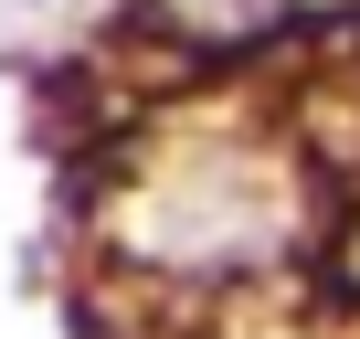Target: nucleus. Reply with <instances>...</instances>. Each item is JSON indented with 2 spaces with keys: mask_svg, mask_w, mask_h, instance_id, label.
Returning <instances> with one entry per match:
<instances>
[{
  "mask_svg": "<svg viewBox=\"0 0 360 339\" xmlns=\"http://www.w3.org/2000/svg\"><path fill=\"white\" fill-rule=\"evenodd\" d=\"M297 234V212H286V181L255 159V148H191V159H169L159 181L138 191V212H127V244L138 255H159V265H255V255H276Z\"/></svg>",
  "mask_w": 360,
  "mask_h": 339,
  "instance_id": "obj_1",
  "label": "nucleus"
},
{
  "mask_svg": "<svg viewBox=\"0 0 360 339\" xmlns=\"http://www.w3.org/2000/svg\"><path fill=\"white\" fill-rule=\"evenodd\" d=\"M169 11L191 22V32H223V43H233V32H255V22H276V0H169Z\"/></svg>",
  "mask_w": 360,
  "mask_h": 339,
  "instance_id": "obj_2",
  "label": "nucleus"
}]
</instances>
